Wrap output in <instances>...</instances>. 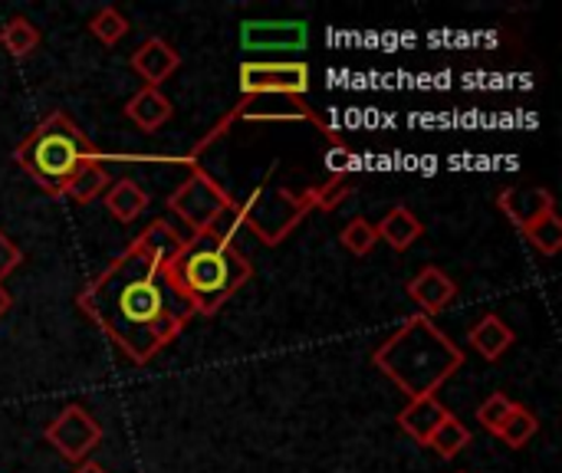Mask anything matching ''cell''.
Returning <instances> with one entry per match:
<instances>
[{
	"label": "cell",
	"instance_id": "1",
	"mask_svg": "<svg viewBox=\"0 0 562 473\" xmlns=\"http://www.w3.org/2000/svg\"><path fill=\"white\" fill-rule=\"evenodd\" d=\"M181 244L184 237L158 217L76 296L82 316L92 319L135 365L151 362L194 319V309L165 277V263Z\"/></svg>",
	"mask_w": 562,
	"mask_h": 473
},
{
	"label": "cell",
	"instance_id": "2",
	"mask_svg": "<svg viewBox=\"0 0 562 473\" xmlns=\"http://www.w3.org/2000/svg\"><path fill=\"white\" fill-rule=\"evenodd\" d=\"M234 224L184 237L181 250L165 263V277L194 316H214L250 277L254 263L234 247Z\"/></svg>",
	"mask_w": 562,
	"mask_h": 473
},
{
	"label": "cell",
	"instance_id": "3",
	"mask_svg": "<svg viewBox=\"0 0 562 473\" xmlns=\"http://www.w3.org/2000/svg\"><path fill=\"white\" fill-rule=\"evenodd\" d=\"M372 362L412 402L435 395L458 369H464V352L428 316H412L375 346Z\"/></svg>",
	"mask_w": 562,
	"mask_h": 473
},
{
	"label": "cell",
	"instance_id": "4",
	"mask_svg": "<svg viewBox=\"0 0 562 473\" xmlns=\"http://www.w3.org/2000/svg\"><path fill=\"white\" fill-rule=\"evenodd\" d=\"M99 158L102 155L95 151V145L66 112H49L46 119H40L30 135L13 148V161L49 198H63L76 171Z\"/></svg>",
	"mask_w": 562,
	"mask_h": 473
},
{
	"label": "cell",
	"instance_id": "5",
	"mask_svg": "<svg viewBox=\"0 0 562 473\" xmlns=\"http://www.w3.org/2000/svg\"><path fill=\"white\" fill-rule=\"evenodd\" d=\"M313 211V194L306 191H290V188H257L247 201L237 204L234 217L237 227H247L260 244L277 247L283 244L303 217Z\"/></svg>",
	"mask_w": 562,
	"mask_h": 473
},
{
	"label": "cell",
	"instance_id": "6",
	"mask_svg": "<svg viewBox=\"0 0 562 473\" xmlns=\"http://www.w3.org/2000/svg\"><path fill=\"white\" fill-rule=\"evenodd\" d=\"M165 207L191 227V234H204L214 230L217 224H231L237 221V201L201 168H191V174L168 194Z\"/></svg>",
	"mask_w": 562,
	"mask_h": 473
},
{
	"label": "cell",
	"instance_id": "7",
	"mask_svg": "<svg viewBox=\"0 0 562 473\" xmlns=\"http://www.w3.org/2000/svg\"><path fill=\"white\" fill-rule=\"evenodd\" d=\"M244 95H303L310 92V66L303 59H244L237 69Z\"/></svg>",
	"mask_w": 562,
	"mask_h": 473
},
{
	"label": "cell",
	"instance_id": "8",
	"mask_svg": "<svg viewBox=\"0 0 562 473\" xmlns=\"http://www.w3.org/2000/svg\"><path fill=\"white\" fill-rule=\"evenodd\" d=\"M46 444L69 464L89 461V454L102 444V425L82 408V405H66L43 431Z\"/></svg>",
	"mask_w": 562,
	"mask_h": 473
},
{
	"label": "cell",
	"instance_id": "9",
	"mask_svg": "<svg viewBox=\"0 0 562 473\" xmlns=\"http://www.w3.org/2000/svg\"><path fill=\"white\" fill-rule=\"evenodd\" d=\"M227 119L231 122H237V119H244V122H313L333 145H346L339 138V132L329 128L303 95H244L227 112Z\"/></svg>",
	"mask_w": 562,
	"mask_h": 473
},
{
	"label": "cell",
	"instance_id": "10",
	"mask_svg": "<svg viewBox=\"0 0 562 473\" xmlns=\"http://www.w3.org/2000/svg\"><path fill=\"white\" fill-rule=\"evenodd\" d=\"M310 43L303 20H247L240 23V46L247 53H300Z\"/></svg>",
	"mask_w": 562,
	"mask_h": 473
},
{
	"label": "cell",
	"instance_id": "11",
	"mask_svg": "<svg viewBox=\"0 0 562 473\" xmlns=\"http://www.w3.org/2000/svg\"><path fill=\"white\" fill-rule=\"evenodd\" d=\"M128 66H132V72H135L145 86L158 89L161 82H168V79L178 72L181 53H178L168 40L151 36V40H145V43L128 56Z\"/></svg>",
	"mask_w": 562,
	"mask_h": 473
},
{
	"label": "cell",
	"instance_id": "12",
	"mask_svg": "<svg viewBox=\"0 0 562 473\" xmlns=\"http://www.w3.org/2000/svg\"><path fill=\"white\" fill-rule=\"evenodd\" d=\"M497 207L524 234L533 221L557 211V198L550 188H504L497 194Z\"/></svg>",
	"mask_w": 562,
	"mask_h": 473
},
{
	"label": "cell",
	"instance_id": "13",
	"mask_svg": "<svg viewBox=\"0 0 562 473\" xmlns=\"http://www.w3.org/2000/svg\"><path fill=\"white\" fill-rule=\"evenodd\" d=\"M408 296L418 303L422 316H438L445 313L454 300H458V283L441 270V267H422L412 280H408Z\"/></svg>",
	"mask_w": 562,
	"mask_h": 473
},
{
	"label": "cell",
	"instance_id": "14",
	"mask_svg": "<svg viewBox=\"0 0 562 473\" xmlns=\"http://www.w3.org/2000/svg\"><path fill=\"white\" fill-rule=\"evenodd\" d=\"M448 415H451V412H448L435 395H428V398H412V402L398 412V428H402L415 444L428 448L431 435L438 431V425H441Z\"/></svg>",
	"mask_w": 562,
	"mask_h": 473
},
{
	"label": "cell",
	"instance_id": "15",
	"mask_svg": "<svg viewBox=\"0 0 562 473\" xmlns=\"http://www.w3.org/2000/svg\"><path fill=\"white\" fill-rule=\"evenodd\" d=\"M468 342H471V349L484 359V362H501L504 356H507V349L517 342V336H514V329L501 319V316H484V319H477L471 329H468Z\"/></svg>",
	"mask_w": 562,
	"mask_h": 473
},
{
	"label": "cell",
	"instance_id": "16",
	"mask_svg": "<svg viewBox=\"0 0 562 473\" xmlns=\"http://www.w3.org/2000/svg\"><path fill=\"white\" fill-rule=\"evenodd\" d=\"M175 105L161 89L142 86L128 102H125V115L142 128V132H158L168 119H171Z\"/></svg>",
	"mask_w": 562,
	"mask_h": 473
},
{
	"label": "cell",
	"instance_id": "17",
	"mask_svg": "<svg viewBox=\"0 0 562 473\" xmlns=\"http://www.w3.org/2000/svg\"><path fill=\"white\" fill-rule=\"evenodd\" d=\"M375 234H379V240H385L392 250L405 254L408 247L418 244V237L425 234V224L418 221V214H415L412 207H402V204H398V207H392V211L379 221Z\"/></svg>",
	"mask_w": 562,
	"mask_h": 473
},
{
	"label": "cell",
	"instance_id": "18",
	"mask_svg": "<svg viewBox=\"0 0 562 473\" xmlns=\"http://www.w3.org/2000/svg\"><path fill=\"white\" fill-rule=\"evenodd\" d=\"M148 207V194L142 191L138 181L132 178H119L105 188V211L119 221V224H132L142 217V211Z\"/></svg>",
	"mask_w": 562,
	"mask_h": 473
},
{
	"label": "cell",
	"instance_id": "19",
	"mask_svg": "<svg viewBox=\"0 0 562 473\" xmlns=\"http://www.w3.org/2000/svg\"><path fill=\"white\" fill-rule=\"evenodd\" d=\"M471 428L464 425V421H458V415H448L441 425H438V431L431 435V441H428V448L438 454V458H445V461H454L464 448H471Z\"/></svg>",
	"mask_w": 562,
	"mask_h": 473
},
{
	"label": "cell",
	"instance_id": "20",
	"mask_svg": "<svg viewBox=\"0 0 562 473\" xmlns=\"http://www.w3.org/2000/svg\"><path fill=\"white\" fill-rule=\"evenodd\" d=\"M112 184V178L105 174L102 161H89L76 171V178L66 184V194L63 198H72L76 204H89L95 201L99 194H105V188Z\"/></svg>",
	"mask_w": 562,
	"mask_h": 473
},
{
	"label": "cell",
	"instance_id": "21",
	"mask_svg": "<svg viewBox=\"0 0 562 473\" xmlns=\"http://www.w3.org/2000/svg\"><path fill=\"white\" fill-rule=\"evenodd\" d=\"M537 431H540V418H537L530 408L517 405V408L507 415V421L497 428V438H501L510 451H520V448H527V444L537 438Z\"/></svg>",
	"mask_w": 562,
	"mask_h": 473
},
{
	"label": "cell",
	"instance_id": "22",
	"mask_svg": "<svg viewBox=\"0 0 562 473\" xmlns=\"http://www.w3.org/2000/svg\"><path fill=\"white\" fill-rule=\"evenodd\" d=\"M0 46H3L10 56L23 59V56H30V53L40 46V30H36L26 16H10V20L0 26Z\"/></svg>",
	"mask_w": 562,
	"mask_h": 473
},
{
	"label": "cell",
	"instance_id": "23",
	"mask_svg": "<svg viewBox=\"0 0 562 473\" xmlns=\"http://www.w3.org/2000/svg\"><path fill=\"white\" fill-rule=\"evenodd\" d=\"M524 237H527V244L533 247V250H540L543 257H557L562 247V221L557 211H550V214H543L540 221H533L527 230H524Z\"/></svg>",
	"mask_w": 562,
	"mask_h": 473
},
{
	"label": "cell",
	"instance_id": "24",
	"mask_svg": "<svg viewBox=\"0 0 562 473\" xmlns=\"http://www.w3.org/2000/svg\"><path fill=\"white\" fill-rule=\"evenodd\" d=\"M128 20H125V13L122 10H115V7H99L95 13H92V20H89V33L102 43V46H115L119 40H125L128 36Z\"/></svg>",
	"mask_w": 562,
	"mask_h": 473
},
{
	"label": "cell",
	"instance_id": "25",
	"mask_svg": "<svg viewBox=\"0 0 562 473\" xmlns=\"http://www.w3.org/2000/svg\"><path fill=\"white\" fill-rule=\"evenodd\" d=\"M356 191V181H352V171H342V174H329L323 184L310 188L313 194V211H336L349 194Z\"/></svg>",
	"mask_w": 562,
	"mask_h": 473
},
{
	"label": "cell",
	"instance_id": "26",
	"mask_svg": "<svg viewBox=\"0 0 562 473\" xmlns=\"http://www.w3.org/2000/svg\"><path fill=\"white\" fill-rule=\"evenodd\" d=\"M339 244H342L352 257H369L372 247L379 244V234H375V227H372L366 217H352V221L342 227Z\"/></svg>",
	"mask_w": 562,
	"mask_h": 473
},
{
	"label": "cell",
	"instance_id": "27",
	"mask_svg": "<svg viewBox=\"0 0 562 473\" xmlns=\"http://www.w3.org/2000/svg\"><path fill=\"white\" fill-rule=\"evenodd\" d=\"M517 408V402L507 395V392H494V395H487L484 402H481V408H477V421H481V428H487L491 435H497V428L507 421V415Z\"/></svg>",
	"mask_w": 562,
	"mask_h": 473
},
{
	"label": "cell",
	"instance_id": "28",
	"mask_svg": "<svg viewBox=\"0 0 562 473\" xmlns=\"http://www.w3.org/2000/svg\"><path fill=\"white\" fill-rule=\"evenodd\" d=\"M23 263V250L0 230V283Z\"/></svg>",
	"mask_w": 562,
	"mask_h": 473
},
{
	"label": "cell",
	"instance_id": "29",
	"mask_svg": "<svg viewBox=\"0 0 562 473\" xmlns=\"http://www.w3.org/2000/svg\"><path fill=\"white\" fill-rule=\"evenodd\" d=\"M10 306H13V296H10V290H7V286L0 283V319H3L7 313H10Z\"/></svg>",
	"mask_w": 562,
	"mask_h": 473
},
{
	"label": "cell",
	"instance_id": "30",
	"mask_svg": "<svg viewBox=\"0 0 562 473\" xmlns=\"http://www.w3.org/2000/svg\"><path fill=\"white\" fill-rule=\"evenodd\" d=\"M72 473H109L102 464H95V461H82V464H76V471Z\"/></svg>",
	"mask_w": 562,
	"mask_h": 473
},
{
	"label": "cell",
	"instance_id": "31",
	"mask_svg": "<svg viewBox=\"0 0 562 473\" xmlns=\"http://www.w3.org/2000/svg\"><path fill=\"white\" fill-rule=\"evenodd\" d=\"M458 473H468V471H458Z\"/></svg>",
	"mask_w": 562,
	"mask_h": 473
}]
</instances>
